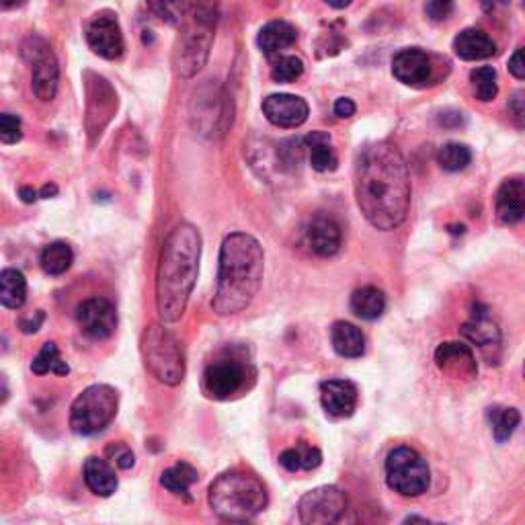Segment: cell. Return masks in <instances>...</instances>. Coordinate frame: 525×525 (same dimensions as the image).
Listing matches in <instances>:
<instances>
[{
	"mask_svg": "<svg viewBox=\"0 0 525 525\" xmlns=\"http://www.w3.org/2000/svg\"><path fill=\"white\" fill-rule=\"evenodd\" d=\"M197 481H199L197 470L187 462H177L175 466L166 468L163 472V476H161L163 487L172 495L183 497L187 503L194 501V497H191L189 489L194 487Z\"/></svg>",
	"mask_w": 525,
	"mask_h": 525,
	"instance_id": "cell-27",
	"label": "cell"
},
{
	"mask_svg": "<svg viewBox=\"0 0 525 525\" xmlns=\"http://www.w3.org/2000/svg\"><path fill=\"white\" fill-rule=\"evenodd\" d=\"M25 3H28V0H0V9H19V6H23Z\"/></svg>",
	"mask_w": 525,
	"mask_h": 525,
	"instance_id": "cell-46",
	"label": "cell"
},
{
	"mask_svg": "<svg viewBox=\"0 0 525 525\" xmlns=\"http://www.w3.org/2000/svg\"><path fill=\"white\" fill-rule=\"evenodd\" d=\"M321 402L324 413L335 418H347L357 409V388L349 380H327L321 384Z\"/></svg>",
	"mask_w": 525,
	"mask_h": 525,
	"instance_id": "cell-17",
	"label": "cell"
},
{
	"mask_svg": "<svg viewBox=\"0 0 525 525\" xmlns=\"http://www.w3.org/2000/svg\"><path fill=\"white\" fill-rule=\"evenodd\" d=\"M525 214V185L521 177H513L503 181L497 194V216L507 226L523 220Z\"/></svg>",
	"mask_w": 525,
	"mask_h": 525,
	"instance_id": "cell-19",
	"label": "cell"
},
{
	"mask_svg": "<svg viewBox=\"0 0 525 525\" xmlns=\"http://www.w3.org/2000/svg\"><path fill=\"white\" fill-rule=\"evenodd\" d=\"M119 394L107 384H92L75 398L70 409V429L76 435H97L109 427L117 415Z\"/></svg>",
	"mask_w": 525,
	"mask_h": 525,
	"instance_id": "cell-6",
	"label": "cell"
},
{
	"mask_svg": "<svg viewBox=\"0 0 525 525\" xmlns=\"http://www.w3.org/2000/svg\"><path fill=\"white\" fill-rule=\"evenodd\" d=\"M265 252L261 243L247 232L224 238L220 249V271L211 308L218 316H232L249 308L263 283Z\"/></svg>",
	"mask_w": 525,
	"mask_h": 525,
	"instance_id": "cell-3",
	"label": "cell"
},
{
	"mask_svg": "<svg viewBox=\"0 0 525 525\" xmlns=\"http://www.w3.org/2000/svg\"><path fill=\"white\" fill-rule=\"evenodd\" d=\"M210 507L226 521H249L267 507L269 495L255 474L244 470L224 472L211 482Z\"/></svg>",
	"mask_w": 525,
	"mask_h": 525,
	"instance_id": "cell-4",
	"label": "cell"
},
{
	"mask_svg": "<svg viewBox=\"0 0 525 525\" xmlns=\"http://www.w3.org/2000/svg\"><path fill=\"white\" fill-rule=\"evenodd\" d=\"M355 103L351 101V99H347V97H341V99H337V103H335V115L337 117H341V119H349V117H354L355 115Z\"/></svg>",
	"mask_w": 525,
	"mask_h": 525,
	"instance_id": "cell-43",
	"label": "cell"
},
{
	"mask_svg": "<svg viewBox=\"0 0 525 525\" xmlns=\"http://www.w3.org/2000/svg\"><path fill=\"white\" fill-rule=\"evenodd\" d=\"M509 72L513 75L517 81H523L525 78V58H523V50H515V54L509 60Z\"/></svg>",
	"mask_w": 525,
	"mask_h": 525,
	"instance_id": "cell-42",
	"label": "cell"
},
{
	"mask_svg": "<svg viewBox=\"0 0 525 525\" xmlns=\"http://www.w3.org/2000/svg\"><path fill=\"white\" fill-rule=\"evenodd\" d=\"M410 177L402 152L390 142L365 146L355 166V199L378 230H396L410 210Z\"/></svg>",
	"mask_w": 525,
	"mask_h": 525,
	"instance_id": "cell-1",
	"label": "cell"
},
{
	"mask_svg": "<svg viewBox=\"0 0 525 525\" xmlns=\"http://www.w3.org/2000/svg\"><path fill=\"white\" fill-rule=\"evenodd\" d=\"M392 75L396 81L409 86H421L429 81L431 62L429 56L418 48L401 50L392 60Z\"/></svg>",
	"mask_w": 525,
	"mask_h": 525,
	"instance_id": "cell-18",
	"label": "cell"
},
{
	"mask_svg": "<svg viewBox=\"0 0 525 525\" xmlns=\"http://www.w3.org/2000/svg\"><path fill=\"white\" fill-rule=\"evenodd\" d=\"M462 332L472 345H476V347H481L482 351L498 347V343H501V332H498L497 324L490 321L489 312L484 308L481 310V306H478V312L474 310L470 321L464 324Z\"/></svg>",
	"mask_w": 525,
	"mask_h": 525,
	"instance_id": "cell-22",
	"label": "cell"
},
{
	"mask_svg": "<svg viewBox=\"0 0 525 525\" xmlns=\"http://www.w3.org/2000/svg\"><path fill=\"white\" fill-rule=\"evenodd\" d=\"M454 9V0H429L427 3V15L435 21H441Z\"/></svg>",
	"mask_w": 525,
	"mask_h": 525,
	"instance_id": "cell-40",
	"label": "cell"
},
{
	"mask_svg": "<svg viewBox=\"0 0 525 525\" xmlns=\"http://www.w3.org/2000/svg\"><path fill=\"white\" fill-rule=\"evenodd\" d=\"M454 52L457 58L466 62H476V60H487L497 52L493 37L481 29H464L454 39Z\"/></svg>",
	"mask_w": 525,
	"mask_h": 525,
	"instance_id": "cell-21",
	"label": "cell"
},
{
	"mask_svg": "<svg viewBox=\"0 0 525 525\" xmlns=\"http://www.w3.org/2000/svg\"><path fill=\"white\" fill-rule=\"evenodd\" d=\"M302 142L310 152V164L318 172H329L337 169L335 150L330 148V136L327 131H312Z\"/></svg>",
	"mask_w": 525,
	"mask_h": 525,
	"instance_id": "cell-29",
	"label": "cell"
},
{
	"mask_svg": "<svg viewBox=\"0 0 525 525\" xmlns=\"http://www.w3.org/2000/svg\"><path fill=\"white\" fill-rule=\"evenodd\" d=\"M19 195H21V199L25 203H33L39 194L33 187H21V189H19Z\"/></svg>",
	"mask_w": 525,
	"mask_h": 525,
	"instance_id": "cell-45",
	"label": "cell"
},
{
	"mask_svg": "<svg viewBox=\"0 0 525 525\" xmlns=\"http://www.w3.org/2000/svg\"><path fill=\"white\" fill-rule=\"evenodd\" d=\"M23 138L21 119L12 113H0V142L17 144Z\"/></svg>",
	"mask_w": 525,
	"mask_h": 525,
	"instance_id": "cell-38",
	"label": "cell"
},
{
	"mask_svg": "<svg viewBox=\"0 0 525 525\" xmlns=\"http://www.w3.org/2000/svg\"><path fill=\"white\" fill-rule=\"evenodd\" d=\"M435 363L443 374L457 380H472L478 374L476 357L464 343H441L435 351Z\"/></svg>",
	"mask_w": 525,
	"mask_h": 525,
	"instance_id": "cell-15",
	"label": "cell"
},
{
	"mask_svg": "<svg viewBox=\"0 0 525 525\" xmlns=\"http://www.w3.org/2000/svg\"><path fill=\"white\" fill-rule=\"evenodd\" d=\"M142 357L146 368L158 382L179 386L185 378V355L179 338L163 324H150L142 335Z\"/></svg>",
	"mask_w": 525,
	"mask_h": 525,
	"instance_id": "cell-5",
	"label": "cell"
},
{
	"mask_svg": "<svg viewBox=\"0 0 525 525\" xmlns=\"http://www.w3.org/2000/svg\"><path fill=\"white\" fill-rule=\"evenodd\" d=\"M28 300V279L19 269L0 271V306L19 310Z\"/></svg>",
	"mask_w": 525,
	"mask_h": 525,
	"instance_id": "cell-28",
	"label": "cell"
},
{
	"mask_svg": "<svg viewBox=\"0 0 525 525\" xmlns=\"http://www.w3.org/2000/svg\"><path fill=\"white\" fill-rule=\"evenodd\" d=\"M56 195H58V187L54 183L45 185V187L39 191V197H44V199H50V197H56Z\"/></svg>",
	"mask_w": 525,
	"mask_h": 525,
	"instance_id": "cell-47",
	"label": "cell"
},
{
	"mask_svg": "<svg viewBox=\"0 0 525 525\" xmlns=\"http://www.w3.org/2000/svg\"><path fill=\"white\" fill-rule=\"evenodd\" d=\"M489 421L493 427V435L498 443H505L511 435L515 434V429L520 427L521 415L517 409L511 407H493L489 409Z\"/></svg>",
	"mask_w": 525,
	"mask_h": 525,
	"instance_id": "cell-33",
	"label": "cell"
},
{
	"mask_svg": "<svg viewBox=\"0 0 525 525\" xmlns=\"http://www.w3.org/2000/svg\"><path fill=\"white\" fill-rule=\"evenodd\" d=\"M23 60L31 66V86L39 101L48 103L56 97L60 84V66L50 44L44 37L25 39L21 48Z\"/></svg>",
	"mask_w": 525,
	"mask_h": 525,
	"instance_id": "cell-9",
	"label": "cell"
},
{
	"mask_svg": "<svg viewBox=\"0 0 525 525\" xmlns=\"http://www.w3.org/2000/svg\"><path fill=\"white\" fill-rule=\"evenodd\" d=\"M509 111L513 113V117L517 119V125H523V115H525V109H523V92H515L513 99L509 101Z\"/></svg>",
	"mask_w": 525,
	"mask_h": 525,
	"instance_id": "cell-44",
	"label": "cell"
},
{
	"mask_svg": "<svg viewBox=\"0 0 525 525\" xmlns=\"http://www.w3.org/2000/svg\"><path fill=\"white\" fill-rule=\"evenodd\" d=\"M194 105H197V113H194V119L197 117L195 128L202 130L203 134H224V130L232 123V115H228V103H222L214 95H195Z\"/></svg>",
	"mask_w": 525,
	"mask_h": 525,
	"instance_id": "cell-20",
	"label": "cell"
},
{
	"mask_svg": "<svg viewBox=\"0 0 525 525\" xmlns=\"http://www.w3.org/2000/svg\"><path fill=\"white\" fill-rule=\"evenodd\" d=\"M304 75V62L298 56H282L271 68L275 83H294Z\"/></svg>",
	"mask_w": 525,
	"mask_h": 525,
	"instance_id": "cell-37",
	"label": "cell"
},
{
	"mask_svg": "<svg viewBox=\"0 0 525 525\" xmlns=\"http://www.w3.org/2000/svg\"><path fill=\"white\" fill-rule=\"evenodd\" d=\"M298 39V31L288 21H271L259 31L257 44L265 56L282 54L283 50L291 48Z\"/></svg>",
	"mask_w": 525,
	"mask_h": 525,
	"instance_id": "cell-23",
	"label": "cell"
},
{
	"mask_svg": "<svg viewBox=\"0 0 525 525\" xmlns=\"http://www.w3.org/2000/svg\"><path fill=\"white\" fill-rule=\"evenodd\" d=\"M386 482L402 497H421L427 493L431 472L425 457L409 445L392 449L386 457Z\"/></svg>",
	"mask_w": 525,
	"mask_h": 525,
	"instance_id": "cell-8",
	"label": "cell"
},
{
	"mask_svg": "<svg viewBox=\"0 0 525 525\" xmlns=\"http://www.w3.org/2000/svg\"><path fill=\"white\" fill-rule=\"evenodd\" d=\"M247 384V368L236 357H220L203 371V392L214 401H228Z\"/></svg>",
	"mask_w": 525,
	"mask_h": 525,
	"instance_id": "cell-11",
	"label": "cell"
},
{
	"mask_svg": "<svg viewBox=\"0 0 525 525\" xmlns=\"http://www.w3.org/2000/svg\"><path fill=\"white\" fill-rule=\"evenodd\" d=\"M322 454L321 449L310 448V445H298V448H290L282 451L279 456V464L288 472H300V470H314L321 466Z\"/></svg>",
	"mask_w": 525,
	"mask_h": 525,
	"instance_id": "cell-31",
	"label": "cell"
},
{
	"mask_svg": "<svg viewBox=\"0 0 525 525\" xmlns=\"http://www.w3.org/2000/svg\"><path fill=\"white\" fill-rule=\"evenodd\" d=\"M347 498L338 487H318L308 490L298 503V517L304 525H330L341 520Z\"/></svg>",
	"mask_w": 525,
	"mask_h": 525,
	"instance_id": "cell-10",
	"label": "cell"
},
{
	"mask_svg": "<svg viewBox=\"0 0 525 525\" xmlns=\"http://www.w3.org/2000/svg\"><path fill=\"white\" fill-rule=\"evenodd\" d=\"M472 161V152L466 144L460 142H449L445 144L443 148L437 152V163L443 171L448 172H457L464 171Z\"/></svg>",
	"mask_w": 525,
	"mask_h": 525,
	"instance_id": "cell-36",
	"label": "cell"
},
{
	"mask_svg": "<svg viewBox=\"0 0 525 525\" xmlns=\"http://www.w3.org/2000/svg\"><path fill=\"white\" fill-rule=\"evenodd\" d=\"M216 17L211 11H195L194 21L185 29L175 54V68L181 78L195 76L210 58L211 44H214Z\"/></svg>",
	"mask_w": 525,
	"mask_h": 525,
	"instance_id": "cell-7",
	"label": "cell"
},
{
	"mask_svg": "<svg viewBox=\"0 0 525 525\" xmlns=\"http://www.w3.org/2000/svg\"><path fill=\"white\" fill-rule=\"evenodd\" d=\"M76 321L86 337L92 341H103L117 329V310L107 298H89L78 306Z\"/></svg>",
	"mask_w": 525,
	"mask_h": 525,
	"instance_id": "cell-12",
	"label": "cell"
},
{
	"mask_svg": "<svg viewBox=\"0 0 525 525\" xmlns=\"http://www.w3.org/2000/svg\"><path fill=\"white\" fill-rule=\"evenodd\" d=\"M263 113L267 117L269 123H274L275 128L291 130L300 128L306 123V119L310 115L308 103L302 97L288 95V92H279V95H269L263 101Z\"/></svg>",
	"mask_w": 525,
	"mask_h": 525,
	"instance_id": "cell-14",
	"label": "cell"
},
{
	"mask_svg": "<svg viewBox=\"0 0 525 525\" xmlns=\"http://www.w3.org/2000/svg\"><path fill=\"white\" fill-rule=\"evenodd\" d=\"M107 456H109V460H113V464H115V466L122 468V470H130L136 464L134 451H131L125 443L109 445Z\"/></svg>",
	"mask_w": 525,
	"mask_h": 525,
	"instance_id": "cell-39",
	"label": "cell"
},
{
	"mask_svg": "<svg viewBox=\"0 0 525 525\" xmlns=\"http://www.w3.org/2000/svg\"><path fill=\"white\" fill-rule=\"evenodd\" d=\"M306 247L318 257H332L341 249V226L330 216H314L304 232Z\"/></svg>",
	"mask_w": 525,
	"mask_h": 525,
	"instance_id": "cell-16",
	"label": "cell"
},
{
	"mask_svg": "<svg viewBox=\"0 0 525 525\" xmlns=\"http://www.w3.org/2000/svg\"><path fill=\"white\" fill-rule=\"evenodd\" d=\"M39 261H42V269L45 274L58 277L64 275L66 271L72 267V263H75V252H72L70 244L56 241L42 251V259H39Z\"/></svg>",
	"mask_w": 525,
	"mask_h": 525,
	"instance_id": "cell-30",
	"label": "cell"
},
{
	"mask_svg": "<svg viewBox=\"0 0 525 525\" xmlns=\"http://www.w3.org/2000/svg\"><path fill=\"white\" fill-rule=\"evenodd\" d=\"M470 83H472V91H474L478 101L489 103L497 97L498 84H497V70L493 68V66H481V68L472 70Z\"/></svg>",
	"mask_w": 525,
	"mask_h": 525,
	"instance_id": "cell-35",
	"label": "cell"
},
{
	"mask_svg": "<svg viewBox=\"0 0 525 525\" xmlns=\"http://www.w3.org/2000/svg\"><path fill=\"white\" fill-rule=\"evenodd\" d=\"M351 310L362 321H376L386 310V296L374 285H365V288L355 290L351 296Z\"/></svg>",
	"mask_w": 525,
	"mask_h": 525,
	"instance_id": "cell-26",
	"label": "cell"
},
{
	"mask_svg": "<svg viewBox=\"0 0 525 525\" xmlns=\"http://www.w3.org/2000/svg\"><path fill=\"white\" fill-rule=\"evenodd\" d=\"M152 15L169 25H179L191 12V0H146Z\"/></svg>",
	"mask_w": 525,
	"mask_h": 525,
	"instance_id": "cell-34",
	"label": "cell"
},
{
	"mask_svg": "<svg viewBox=\"0 0 525 525\" xmlns=\"http://www.w3.org/2000/svg\"><path fill=\"white\" fill-rule=\"evenodd\" d=\"M31 371L36 376H45V374H56V376H68L70 368L68 363L62 360L60 355L56 343H45L42 351L36 355V360L31 363Z\"/></svg>",
	"mask_w": 525,
	"mask_h": 525,
	"instance_id": "cell-32",
	"label": "cell"
},
{
	"mask_svg": "<svg viewBox=\"0 0 525 525\" xmlns=\"http://www.w3.org/2000/svg\"><path fill=\"white\" fill-rule=\"evenodd\" d=\"M202 259V235L195 226L179 224L166 236L156 271V310L161 321H181L195 288Z\"/></svg>",
	"mask_w": 525,
	"mask_h": 525,
	"instance_id": "cell-2",
	"label": "cell"
},
{
	"mask_svg": "<svg viewBox=\"0 0 525 525\" xmlns=\"http://www.w3.org/2000/svg\"><path fill=\"white\" fill-rule=\"evenodd\" d=\"M86 44L97 56L105 60H117L123 56L125 42L117 19L113 15H97L86 28Z\"/></svg>",
	"mask_w": 525,
	"mask_h": 525,
	"instance_id": "cell-13",
	"label": "cell"
},
{
	"mask_svg": "<svg viewBox=\"0 0 525 525\" xmlns=\"http://www.w3.org/2000/svg\"><path fill=\"white\" fill-rule=\"evenodd\" d=\"M45 321V314L42 310L33 312V314L21 318V330L25 332V335H31V332H37L39 327H42Z\"/></svg>",
	"mask_w": 525,
	"mask_h": 525,
	"instance_id": "cell-41",
	"label": "cell"
},
{
	"mask_svg": "<svg viewBox=\"0 0 525 525\" xmlns=\"http://www.w3.org/2000/svg\"><path fill=\"white\" fill-rule=\"evenodd\" d=\"M84 482L97 497H111L117 490V476L107 460L91 456L83 468Z\"/></svg>",
	"mask_w": 525,
	"mask_h": 525,
	"instance_id": "cell-24",
	"label": "cell"
},
{
	"mask_svg": "<svg viewBox=\"0 0 525 525\" xmlns=\"http://www.w3.org/2000/svg\"><path fill=\"white\" fill-rule=\"evenodd\" d=\"M330 341H332V349H335L341 357H349V360L362 357L363 351H365L363 332H362V329H357L355 324H351V322L332 324Z\"/></svg>",
	"mask_w": 525,
	"mask_h": 525,
	"instance_id": "cell-25",
	"label": "cell"
},
{
	"mask_svg": "<svg viewBox=\"0 0 525 525\" xmlns=\"http://www.w3.org/2000/svg\"><path fill=\"white\" fill-rule=\"evenodd\" d=\"M324 3H327L329 6H332V9H347V6L351 4V0H324Z\"/></svg>",
	"mask_w": 525,
	"mask_h": 525,
	"instance_id": "cell-48",
	"label": "cell"
}]
</instances>
